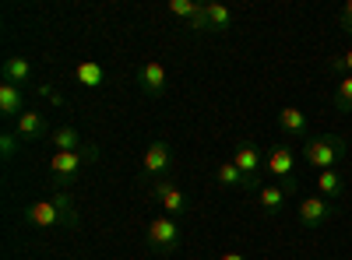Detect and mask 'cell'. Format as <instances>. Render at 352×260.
<instances>
[{"label": "cell", "mask_w": 352, "mask_h": 260, "mask_svg": "<svg viewBox=\"0 0 352 260\" xmlns=\"http://www.w3.org/2000/svg\"><path fill=\"white\" fill-rule=\"evenodd\" d=\"M25 225L39 228H74L78 225V208H74V193L71 190H56L46 200H36V204L25 208Z\"/></svg>", "instance_id": "1"}, {"label": "cell", "mask_w": 352, "mask_h": 260, "mask_svg": "<svg viewBox=\"0 0 352 260\" xmlns=\"http://www.w3.org/2000/svg\"><path fill=\"white\" fill-rule=\"evenodd\" d=\"M96 158H99V148H92V144H85V148H78V152H53L50 155V180L60 190H67L81 176V169L88 162H96Z\"/></svg>", "instance_id": "2"}, {"label": "cell", "mask_w": 352, "mask_h": 260, "mask_svg": "<svg viewBox=\"0 0 352 260\" xmlns=\"http://www.w3.org/2000/svg\"><path fill=\"white\" fill-rule=\"evenodd\" d=\"M345 158V137L338 134H314L303 141V162L310 169H335L338 162Z\"/></svg>", "instance_id": "3"}, {"label": "cell", "mask_w": 352, "mask_h": 260, "mask_svg": "<svg viewBox=\"0 0 352 260\" xmlns=\"http://www.w3.org/2000/svg\"><path fill=\"white\" fill-rule=\"evenodd\" d=\"M264 169L275 176V183H282L292 197H296L300 183H296V152L289 144H272V152L264 155Z\"/></svg>", "instance_id": "4"}, {"label": "cell", "mask_w": 352, "mask_h": 260, "mask_svg": "<svg viewBox=\"0 0 352 260\" xmlns=\"http://www.w3.org/2000/svg\"><path fill=\"white\" fill-rule=\"evenodd\" d=\"M180 243H184V236H180V222L176 218H169V215H159V218H152L148 222V246L155 250V253H176L180 250Z\"/></svg>", "instance_id": "5"}, {"label": "cell", "mask_w": 352, "mask_h": 260, "mask_svg": "<svg viewBox=\"0 0 352 260\" xmlns=\"http://www.w3.org/2000/svg\"><path fill=\"white\" fill-rule=\"evenodd\" d=\"M173 169V152H169V141H152L148 152L141 158V180H166Z\"/></svg>", "instance_id": "6"}, {"label": "cell", "mask_w": 352, "mask_h": 260, "mask_svg": "<svg viewBox=\"0 0 352 260\" xmlns=\"http://www.w3.org/2000/svg\"><path fill=\"white\" fill-rule=\"evenodd\" d=\"M229 162L247 176L250 193H257V190H261V169H264V155L257 152V144H236V152H232Z\"/></svg>", "instance_id": "7"}, {"label": "cell", "mask_w": 352, "mask_h": 260, "mask_svg": "<svg viewBox=\"0 0 352 260\" xmlns=\"http://www.w3.org/2000/svg\"><path fill=\"white\" fill-rule=\"evenodd\" d=\"M300 222L307 225V228H324L331 218H335V204L328 197H320V193H314V197H300Z\"/></svg>", "instance_id": "8"}, {"label": "cell", "mask_w": 352, "mask_h": 260, "mask_svg": "<svg viewBox=\"0 0 352 260\" xmlns=\"http://www.w3.org/2000/svg\"><path fill=\"white\" fill-rule=\"evenodd\" d=\"M138 84H141L144 95L159 99V95H166V88H169V74H166V67H162L159 60H144L141 71H138Z\"/></svg>", "instance_id": "9"}, {"label": "cell", "mask_w": 352, "mask_h": 260, "mask_svg": "<svg viewBox=\"0 0 352 260\" xmlns=\"http://www.w3.org/2000/svg\"><path fill=\"white\" fill-rule=\"evenodd\" d=\"M152 193H155V200L162 204V211H166L169 218H176V222H180V218L187 215V197L180 193V187H176V183H169V180H159Z\"/></svg>", "instance_id": "10"}, {"label": "cell", "mask_w": 352, "mask_h": 260, "mask_svg": "<svg viewBox=\"0 0 352 260\" xmlns=\"http://www.w3.org/2000/svg\"><path fill=\"white\" fill-rule=\"evenodd\" d=\"M289 197H292V193H289L282 183L261 187V190H257V208H261L264 218H275V215H282V208H285V200H289Z\"/></svg>", "instance_id": "11"}, {"label": "cell", "mask_w": 352, "mask_h": 260, "mask_svg": "<svg viewBox=\"0 0 352 260\" xmlns=\"http://www.w3.org/2000/svg\"><path fill=\"white\" fill-rule=\"evenodd\" d=\"M14 134H18V141H39V137H46L50 134L46 117L39 109H25L18 117V123H14Z\"/></svg>", "instance_id": "12"}, {"label": "cell", "mask_w": 352, "mask_h": 260, "mask_svg": "<svg viewBox=\"0 0 352 260\" xmlns=\"http://www.w3.org/2000/svg\"><path fill=\"white\" fill-rule=\"evenodd\" d=\"M278 130H282L285 137H292V141H307V130H310L307 113L296 109V106H285V109L278 113Z\"/></svg>", "instance_id": "13"}, {"label": "cell", "mask_w": 352, "mask_h": 260, "mask_svg": "<svg viewBox=\"0 0 352 260\" xmlns=\"http://www.w3.org/2000/svg\"><path fill=\"white\" fill-rule=\"evenodd\" d=\"M0 74H4V84H18V88H25V84L32 81V60H28V56H8L4 67H0Z\"/></svg>", "instance_id": "14"}, {"label": "cell", "mask_w": 352, "mask_h": 260, "mask_svg": "<svg viewBox=\"0 0 352 260\" xmlns=\"http://www.w3.org/2000/svg\"><path fill=\"white\" fill-rule=\"evenodd\" d=\"M74 81L81 84V88H102L106 84V67L99 60H81L74 67Z\"/></svg>", "instance_id": "15"}, {"label": "cell", "mask_w": 352, "mask_h": 260, "mask_svg": "<svg viewBox=\"0 0 352 260\" xmlns=\"http://www.w3.org/2000/svg\"><path fill=\"white\" fill-rule=\"evenodd\" d=\"M215 183L219 187H226V190H240V193H250V183H247V176L232 165V162H219V169H215Z\"/></svg>", "instance_id": "16"}, {"label": "cell", "mask_w": 352, "mask_h": 260, "mask_svg": "<svg viewBox=\"0 0 352 260\" xmlns=\"http://www.w3.org/2000/svg\"><path fill=\"white\" fill-rule=\"evenodd\" d=\"M0 113L4 117H21L25 113V95L18 84H0Z\"/></svg>", "instance_id": "17"}, {"label": "cell", "mask_w": 352, "mask_h": 260, "mask_svg": "<svg viewBox=\"0 0 352 260\" xmlns=\"http://www.w3.org/2000/svg\"><path fill=\"white\" fill-rule=\"evenodd\" d=\"M50 144H53L56 152H78V148H85L78 127H56V130L50 134Z\"/></svg>", "instance_id": "18"}, {"label": "cell", "mask_w": 352, "mask_h": 260, "mask_svg": "<svg viewBox=\"0 0 352 260\" xmlns=\"http://www.w3.org/2000/svg\"><path fill=\"white\" fill-rule=\"evenodd\" d=\"M204 11H208V32H229L232 28V11L226 4H215V0H208L204 4Z\"/></svg>", "instance_id": "19"}, {"label": "cell", "mask_w": 352, "mask_h": 260, "mask_svg": "<svg viewBox=\"0 0 352 260\" xmlns=\"http://www.w3.org/2000/svg\"><path fill=\"white\" fill-rule=\"evenodd\" d=\"M342 190H345V183H342V176H338L335 169L317 172V193L320 197H342Z\"/></svg>", "instance_id": "20"}, {"label": "cell", "mask_w": 352, "mask_h": 260, "mask_svg": "<svg viewBox=\"0 0 352 260\" xmlns=\"http://www.w3.org/2000/svg\"><path fill=\"white\" fill-rule=\"evenodd\" d=\"M331 102H335V109L352 113V74H345V78L335 84V95H331Z\"/></svg>", "instance_id": "21"}, {"label": "cell", "mask_w": 352, "mask_h": 260, "mask_svg": "<svg viewBox=\"0 0 352 260\" xmlns=\"http://www.w3.org/2000/svg\"><path fill=\"white\" fill-rule=\"evenodd\" d=\"M201 11V4H194V0H169V14H176V18H184L187 25H190V18Z\"/></svg>", "instance_id": "22"}, {"label": "cell", "mask_w": 352, "mask_h": 260, "mask_svg": "<svg viewBox=\"0 0 352 260\" xmlns=\"http://www.w3.org/2000/svg\"><path fill=\"white\" fill-rule=\"evenodd\" d=\"M18 152V134H0V155H4V162H11Z\"/></svg>", "instance_id": "23"}, {"label": "cell", "mask_w": 352, "mask_h": 260, "mask_svg": "<svg viewBox=\"0 0 352 260\" xmlns=\"http://www.w3.org/2000/svg\"><path fill=\"white\" fill-rule=\"evenodd\" d=\"M187 28H194V32H208V11H204V4H201V11L190 18V25Z\"/></svg>", "instance_id": "24"}, {"label": "cell", "mask_w": 352, "mask_h": 260, "mask_svg": "<svg viewBox=\"0 0 352 260\" xmlns=\"http://www.w3.org/2000/svg\"><path fill=\"white\" fill-rule=\"evenodd\" d=\"M338 25H342V28H345V32L352 36V0H349V4L342 8V14H338Z\"/></svg>", "instance_id": "25"}, {"label": "cell", "mask_w": 352, "mask_h": 260, "mask_svg": "<svg viewBox=\"0 0 352 260\" xmlns=\"http://www.w3.org/2000/svg\"><path fill=\"white\" fill-rule=\"evenodd\" d=\"M39 95H46L53 106H64V95L60 92H53V88H46V84H43V88H39Z\"/></svg>", "instance_id": "26"}, {"label": "cell", "mask_w": 352, "mask_h": 260, "mask_svg": "<svg viewBox=\"0 0 352 260\" xmlns=\"http://www.w3.org/2000/svg\"><path fill=\"white\" fill-rule=\"evenodd\" d=\"M342 64H345V74H352V49H345V56H342Z\"/></svg>", "instance_id": "27"}, {"label": "cell", "mask_w": 352, "mask_h": 260, "mask_svg": "<svg viewBox=\"0 0 352 260\" xmlns=\"http://www.w3.org/2000/svg\"><path fill=\"white\" fill-rule=\"evenodd\" d=\"M219 260H247V257H243V253H236V250H229V253H222Z\"/></svg>", "instance_id": "28"}]
</instances>
